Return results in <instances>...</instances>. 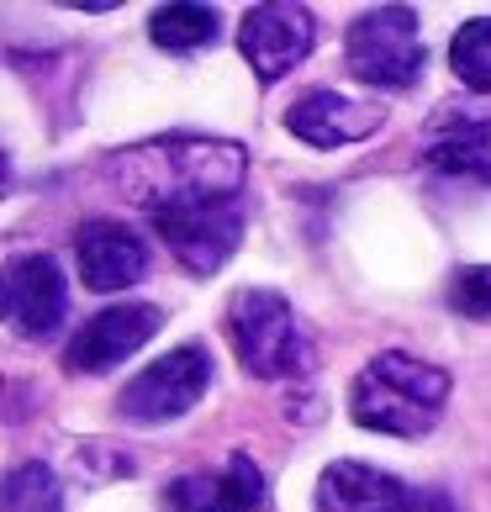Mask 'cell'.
Masks as SVG:
<instances>
[{
  "instance_id": "1",
  "label": "cell",
  "mask_w": 491,
  "mask_h": 512,
  "mask_svg": "<svg viewBox=\"0 0 491 512\" xmlns=\"http://www.w3.org/2000/svg\"><path fill=\"white\" fill-rule=\"evenodd\" d=\"M111 180L143 206L148 217L175 212V206H206V201H238L249 154L233 138H148L138 148H122L106 164Z\"/></svg>"
},
{
  "instance_id": "2",
  "label": "cell",
  "mask_w": 491,
  "mask_h": 512,
  "mask_svg": "<svg viewBox=\"0 0 491 512\" xmlns=\"http://www.w3.org/2000/svg\"><path fill=\"white\" fill-rule=\"evenodd\" d=\"M444 402L449 375L402 349L375 354L349 386V417L370 433H391V439H423L444 417Z\"/></svg>"
},
{
  "instance_id": "3",
  "label": "cell",
  "mask_w": 491,
  "mask_h": 512,
  "mask_svg": "<svg viewBox=\"0 0 491 512\" xmlns=\"http://www.w3.org/2000/svg\"><path fill=\"white\" fill-rule=\"evenodd\" d=\"M228 344L259 381H286L312 370V338L301 333L291 301L270 286H243L228 301Z\"/></svg>"
},
{
  "instance_id": "4",
  "label": "cell",
  "mask_w": 491,
  "mask_h": 512,
  "mask_svg": "<svg viewBox=\"0 0 491 512\" xmlns=\"http://www.w3.org/2000/svg\"><path fill=\"white\" fill-rule=\"evenodd\" d=\"M344 59L349 74L375 90H407L418 85V74L428 64L423 32L412 6H375L365 16H354V27L344 37Z\"/></svg>"
},
{
  "instance_id": "5",
  "label": "cell",
  "mask_w": 491,
  "mask_h": 512,
  "mask_svg": "<svg viewBox=\"0 0 491 512\" xmlns=\"http://www.w3.org/2000/svg\"><path fill=\"white\" fill-rule=\"evenodd\" d=\"M206 386H212V359H206V349L180 344L164 359H154L148 370L132 375L117 396V412L138 428H159V423H175V417L191 412L206 396Z\"/></svg>"
},
{
  "instance_id": "6",
  "label": "cell",
  "mask_w": 491,
  "mask_h": 512,
  "mask_svg": "<svg viewBox=\"0 0 491 512\" xmlns=\"http://www.w3.org/2000/svg\"><path fill=\"white\" fill-rule=\"evenodd\" d=\"M154 233L169 243L191 275H212L233 259L243 238V201H206V206H175L154 217Z\"/></svg>"
},
{
  "instance_id": "7",
  "label": "cell",
  "mask_w": 491,
  "mask_h": 512,
  "mask_svg": "<svg viewBox=\"0 0 491 512\" xmlns=\"http://www.w3.org/2000/svg\"><path fill=\"white\" fill-rule=\"evenodd\" d=\"M312 43H317L312 11L291 6V0H264V6H254L238 27V48H243V59L254 64V74L264 85L286 80V74L312 53Z\"/></svg>"
},
{
  "instance_id": "8",
  "label": "cell",
  "mask_w": 491,
  "mask_h": 512,
  "mask_svg": "<svg viewBox=\"0 0 491 512\" xmlns=\"http://www.w3.org/2000/svg\"><path fill=\"white\" fill-rule=\"evenodd\" d=\"M6 317L22 338H48L59 333V322L69 312V286H64V270L53 254H16L6 264Z\"/></svg>"
},
{
  "instance_id": "9",
  "label": "cell",
  "mask_w": 491,
  "mask_h": 512,
  "mask_svg": "<svg viewBox=\"0 0 491 512\" xmlns=\"http://www.w3.org/2000/svg\"><path fill=\"white\" fill-rule=\"evenodd\" d=\"M159 307H148V301H132V307H106L85 322L80 333L69 338L64 349V365L74 375H101L111 365H122L127 354H138L148 338L159 333Z\"/></svg>"
},
{
  "instance_id": "10",
  "label": "cell",
  "mask_w": 491,
  "mask_h": 512,
  "mask_svg": "<svg viewBox=\"0 0 491 512\" xmlns=\"http://www.w3.org/2000/svg\"><path fill=\"white\" fill-rule=\"evenodd\" d=\"M381 111L365 106V101H349L338 96V90H307V96H296L291 111H286V127L296 132L301 143L312 148H344V143H365L381 132Z\"/></svg>"
},
{
  "instance_id": "11",
  "label": "cell",
  "mask_w": 491,
  "mask_h": 512,
  "mask_svg": "<svg viewBox=\"0 0 491 512\" xmlns=\"http://www.w3.org/2000/svg\"><path fill=\"white\" fill-rule=\"evenodd\" d=\"M423 159L439 175H465V180H491V111H460L444 106L428 122Z\"/></svg>"
},
{
  "instance_id": "12",
  "label": "cell",
  "mask_w": 491,
  "mask_h": 512,
  "mask_svg": "<svg viewBox=\"0 0 491 512\" xmlns=\"http://www.w3.org/2000/svg\"><path fill=\"white\" fill-rule=\"evenodd\" d=\"M74 249H80V275L90 291H127L148 270V249L127 222H85Z\"/></svg>"
},
{
  "instance_id": "13",
  "label": "cell",
  "mask_w": 491,
  "mask_h": 512,
  "mask_svg": "<svg viewBox=\"0 0 491 512\" xmlns=\"http://www.w3.org/2000/svg\"><path fill=\"white\" fill-rule=\"evenodd\" d=\"M412 491L360 460H333L317 476V512H402Z\"/></svg>"
},
{
  "instance_id": "14",
  "label": "cell",
  "mask_w": 491,
  "mask_h": 512,
  "mask_svg": "<svg viewBox=\"0 0 491 512\" xmlns=\"http://www.w3.org/2000/svg\"><path fill=\"white\" fill-rule=\"evenodd\" d=\"M217 11L212 6H159L148 16V37L169 53H191V48H206L217 43Z\"/></svg>"
},
{
  "instance_id": "15",
  "label": "cell",
  "mask_w": 491,
  "mask_h": 512,
  "mask_svg": "<svg viewBox=\"0 0 491 512\" xmlns=\"http://www.w3.org/2000/svg\"><path fill=\"white\" fill-rule=\"evenodd\" d=\"M449 69L460 74L465 90L491 96V16H476L449 37Z\"/></svg>"
},
{
  "instance_id": "16",
  "label": "cell",
  "mask_w": 491,
  "mask_h": 512,
  "mask_svg": "<svg viewBox=\"0 0 491 512\" xmlns=\"http://www.w3.org/2000/svg\"><path fill=\"white\" fill-rule=\"evenodd\" d=\"M6 512H64V486L59 476L32 460V465H16L6 476Z\"/></svg>"
},
{
  "instance_id": "17",
  "label": "cell",
  "mask_w": 491,
  "mask_h": 512,
  "mask_svg": "<svg viewBox=\"0 0 491 512\" xmlns=\"http://www.w3.org/2000/svg\"><path fill=\"white\" fill-rule=\"evenodd\" d=\"M164 512H243L228 476H180L164 486Z\"/></svg>"
},
{
  "instance_id": "18",
  "label": "cell",
  "mask_w": 491,
  "mask_h": 512,
  "mask_svg": "<svg viewBox=\"0 0 491 512\" xmlns=\"http://www.w3.org/2000/svg\"><path fill=\"white\" fill-rule=\"evenodd\" d=\"M449 307L470 322H491V264H470L449 280Z\"/></svg>"
},
{
  "instance_id": "19",
  "label": "cell",
  "mask_w": 491,
  "mask_h": 512,
  "mask_svg": "<svg viewBox=\"0 0 491 512\" xmlns=\"http://www.w3.org/2000/svg\"><path fill=\"white\" fill-rule=\"evenodd\" d=\"M222 476H228V486L238 491L243 512H270V491H264V476H259V465L249 460V454H233Z\"/></svg>"
},
{
  "instance_id": "20",
  "label": "cell",
  "mask_w": 491,
  "mask_h": 512,
  "mask_svg": "<svg viewBox=\"0 0 491 512\" xmlns=\"http://www.w3.org/2000/svg\"><path fill=\"white\" fill-rule=\"evenodd\" d=\"M74 470L90 476V481H101V476H132V454L111 449V444H74Z\"/></svg>"
},
{
  "instance_id": "21",
  "label": "cell",
  "mask_w": 491,
  "mask_h": 512,
  "mask_svg": "<svg viewBox=\"0 0 491 512\" xmlns=\"http://www.w3.org/2000/svg\"><path fill=\"white\" fill-rule=\"evenodd\" d=\"M402 512H460V502L449 497V491H433V486H428V491H412Z\"/></svg>"
}]
</instances>
